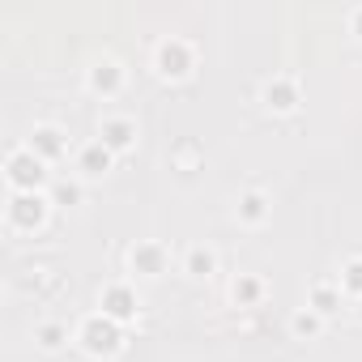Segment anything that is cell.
Listing matches in <instances>:
<instances>
[{
    "label": "cell",
    "instance_id": "cell-6",
    "mask_svg": "<svg viewBox=\"0 0 362 362\" xmlns=\"http://www.w3.org/2000/svg\"><path fill=\"white\" fill-rule=\"evenodd\" d=\"M77 167H81L85 179H98V175H107V167H111V150H107L102 141H94V145L81 150V162H77Z\"/></svg>",
    "mask_w": 362,
    "mask_h": 362
},
{
    "label": "cell",
    "instance_id": "cell-2",
    "mask_svg": "<svg viewBox=\"0 0 362 362\" xmlns=\"http://www.w3.org/2000/svg\"><path fill=\"white\" fill-rule=\"evenodd\" d=\"M77 341L85 345V354L102 358V354H115V345H119V328H115V320H111V315H90V320L81 324Z\"/></svg>",
    "mask_w": 362,
    "mask_h": 362
},
{
    "label": "cell",
    "instance_id": "cell-14",
    "mask_svg": "<svg viewBox=\"0 0 362 362\" xmlns=\"http://www.w3.org/2000/svg\"><path fill=\"white\" fill-rule=\"evenodd\" d=\"M332 303H337V298H332V290H315V311H324V315H328V311H332Z\"/></svg>",
    "mask_w": 362,
    "mask_h": 362
},
{
    "label": "cell",
    "instance_id": "cell-12",
    "mask_svg": "<svg viewBox=\"0 0 362 362\" xmlns=\"http://www.w3.org/2000/svg\"><path fill=\"white\" fill-rule=\"evenodd\" d=\"M260 213H265V196H256V192H252V196H243V217H252V222H256Z\"/></svg>",
    "mask_w": 362,
    "mask_h": 362
},
{
    "label": "cell",
    "instance_id": "cell-13",
    "mask_svg": "<svg viewBox=\"0 0 362 362\" xmlns=\"http://www.w3.org/2000/svg\"><path fill=\"white\" fill-rule=\"evenodd\" d=\"M345 290H362V260H354L345 269Z\"/></svg>",
    "mask_w": 362,
    "mask_h": 362
},
{
    "label": "cell",
    "instance_id": "cell-9",
    "mask_svg": "<svg viewBox=\"0 0 362 362\" xmlns=\"http://www.w3.org/2000/svg\"><path fill=\"white\" fill-rule=\"evenodd\" d=\"M158 64H162V73H188V68H183V52H179V47H171V43H162Z\"/></svg>",
    "mask_w": 362,
    "mask_h": 362
},
{
    "label": "cell",
    "instance_id": "cell-4",
    "mask_svg": "<svg viewBox=\"0 0 362 362\" xmlns=\"http://www.w3.org/2000/svg\"><path fill=\"white\" fill-rule=\"evenodd\" d=\"M26 145H30L43 162H52V158H60V154H64V133H60V128H52V124H43V128H35V133L26 137Z\"/></svg>",
    "mask_w": 362,
    "mask_h": 362
},
{
    "label": "cell",
    "instance_id": "cell-15",
    "mask_svg": "<svg viewBox=\"0 0 362 362\" xmlns=\"http://www.w3.org/2000/svg\"><path fill=\"white\" fill-rule=\"evenodd\" d=\"M294 328H298V332H315V328H320V324H315V320H311V315H298V320H294Z\"/></svg>",
    "mask_w": 362,
    "mask_h": 362
},
{
    "label": "cell",
    "instance_id": "cell-5",
    "mask_svg": "<svg viewBox=\"0 0 362 362\" xmlns=\"http://www.w3.org/2000/svg\"><path fill=\"white\" fill-rule=\"evenodd\" d=\"M133 311H137V303H133V294H128L124 286L102 290V315H111V320H128Z\"/></svg>",
    "mask_w": 362,
    "mask_h": 362
},
{
    "label": "cell",
    "instance_id": "cell-11",
    "mask_svg": "<svg viewBox=\"0 0 362 362\" xmlns=\"http://www.w3.org/2000/svg\"><path fill=\"white\" fill-rule=\"evenodd\" d=\"M188 269H192V273H196V277H205V273H209V269H213V256H209V252H200V248H196V252H192V256H188Z\"/></svg>",
    "mask_w": 362,
    "mask_h": 362
},
{
    "label": "cell",
    "instance_id": "cell-8",
    "mask_svg": "<svg viewBox=\"0 0 362 362\" xmlns=\"http://www.w3.org/2000/svg\"><path fill=\"white\" fill-rule=\"evenodd\" d=\"M90 85H94V90H102V94H111V90L119 85V64H111V60L94 64V68H90Z\"/></svg>",
    "mask_w": 362,
    "mask_h": 362
},
{
    "label": "cell",
    "instance_id": "cell-3",
    "mask_svg": "<svg viewBox=\"0 0 362 362\" xmlns=\"http://www.w3.org/2000/svg\"><path fill=\"white\" fill-rule=\"evenodd\" d=\"M47 217V196L43 192H13L9 200V226L13 230H35Z\"/></svg>",
    "mask_w": 362,
    "mask_h": 362
},
{
    "label": "cell",
    "instance_id": "cell-7",
    "mask_svg": "<svg viewBox=\"0 0 362 362\" xmlns=\"http://www.w3.org/2000/svg\"><path fill=\"white\" fill-rule=\"evenodd\" d=\"M102 145L107 150H128L133 145V124L128 119H102Z\"/></svg>",
    "mask_w": 362,
    "mask_h": 362
},
{
    "label": "cell",
    "instance_id": "cell-10",
    "mask_svg": "<svg viewBox=\"0 0 362 362\" xmlns=\"http://www.w3.org/2000/svg\"><path fill=\"white\" fill-rule=\"evenodd\" d=\"M64 337H68L64 324H43V328H39V345H43V349H60Z\"/></svg>",
    "mask_w": 362,
    "mask_h": 362
},
{
    "label": "cell",
    "instance_id": "cell-1",
    "mask_svg": "<svg viewBox=\"0 0 362 362\" xmlns=\"http://www.w3.org/2000/svg\"><path fill=\"white\" fill-rule=\"evenodd\" d=\"M47 162L30 150V145H18V150H9V162H5V183L13 188V192H39L43 183H47V171H43Z\"/></svg>",
    "mask_w": 362,
    "mask_h": 362
}]
</instances>
